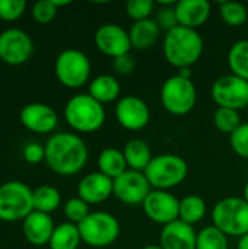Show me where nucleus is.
Returning <instances> with one entry per match:
<instances>
[{
	"mask_svg": "<svg viewBox=\"0 0 248 249\" xmlns=\"http://www.w3.org/2000/svg\"><path fill=\"white\" fill-rule=\"evenodd\" d=\"M45 163L47 166L63 177H72L79 174L89 158V150L85 140L70 131H60L53 134L45 146Z\"/></svg>",
	"mask_w": 248,
	"mask_h": 249,
	"instance_id": "obj_1",
	"label": "nucleus"
},
{
	"mask_svg": "<svg viewBox=\"0 0 248 249\" xmlns=\"http://www.w3.org/2000/svg\"><path fill=\"white\" fill-rule=\"evenodd\" d=\"M205 50V42L202 35L184 26H177L165 32L162 51L165 60L175 69H190L196 64Z\"/></svg>",
	"mask_w": 248,
	"mask_h": 249,
	"instance_id": "obj_2",
	"label": "nucleus"
},
{
	"mask_svg": "<svg viewBox=\"0 0 248 249\" xmlns=\"http://www.w3.org/2000/svg\"><path fill=\"white\" fill-rule=\"evenodd\" d=\"M64 118L69 127L82 134H91L105 124V108L89 93L73 95L64 107Z\"/></svg>",
	"mask_w": 248,
	"mask_h": 249,
	"instance_id": "obj_3",
	"label": "nucleus"
},
{
	"mask_svg": "<svg viewBox=\"0 0 248 249\" xmlns=\"http://www.w3.org/2000/svg\"><path fill=\"white\" fill-rule=\"evenodd\" d=\"M159 98L168 114L184 117L190 114L197 104V89L190 77H183L177 73L162 83Z\"/></svg>",
	"mask_w": 248,
	"mask_h": 249,
	"instance_id": "obj_4",
	"label": "nucleus"
},
{
	"mask_svg": "<svg viewBox=\"0 0 248 249\" xmlns=\"http://www.w3.org/2000/svg\"><path fill=\"white\" fill-rule=\"evenodd\" d=\"M145 175L152 190L170 191L184 182L189 175V165L178 155H156L146 168Z\"/></svg>",
	"mask_w": 248,
	"mask_h": 249,
	"instance_id": "obj_5",
	"label": "nucleus"
},
{
	"mask_svg": "<svg viewBox=\"0 0 248 249\" xmlns=\"http://www.w3.org/2000/svg\"><path fill=\"white\" fill-rule=\"evenodd\" d=\"M212 225L228 238L248 235V203L243 197H225L212 210Z\"/></svg>",
	"mask_w": 248,
	"mask_h": 249,
	"instance_id": "obj_6",
	"label": "nucleus"
},
{
	"mask_svg": "<svg viewBox=\"0 0 248 249\" xmlns=\"http://www.w3.org/2000/svg\"><path fill=\"white\" fill-rule=\"evenodd\" d=\"M77 228L82 242L94 249H107L120 236V223L117 217L107 212H91Z\"/></svg>",
	"mask_w": 248,
	"mask_h": 249,
	"instance_id": "obj_7",
	"label": "nucleus"
},
{
	"mask_svg": "<svg viewBox=\"0 0 248 249\" xmlns=\"http://www.w3.org/2000/svg\"><path fill=\"white\" fill-rule=\"evenodd\" d=\"M34 190L20 181H7L0 185V220H25L34 212Z\"/></svg>",
	"mask_w": 248,
	"mask_h": 249,
	"instance_id": "obj_8",
	"label": "nucleus"
},
{
	"mask_svg": "<svg viewBox=\"0 0 248 249\" xmlns=\"http://www.w3.org/2000/svg\"><path fill=\"white\" fill-rule=\"evenodd\" d=\"M91 71L92 64L89 57L76 48L63 50L54 61L57 80L69 89H77L91 82Z\"/></svg>",
	"mask_w": 248,
	"mask_h": 249,
	"instance_id": "obj_9",
	"label": "nucleus"
},
{
	"mask_svg": "<svg viewBox=\"0 0 248 249\" xmlns=\"http://www.w3.org/2000/svg\"><path fill=\"white\" fill-rule=\"evenodd\" d=\"M210 95L218 108L244 109L248 107V82L231 73L224 74L213 82Z\"/></svg>",
	"mask_w": 248,
	"mask_h": 249,
	"instance_id": "obj_10",
	"label": "nucleus"
},
{
	"mask_svg": "<svg viewBox=\"0 0 248 249\" xmlns=\"http://www.w3.org/2000/svg\"><path fill=\"white\" fill-rule=\"evenodd\" d=\"M34 53V41L28 32L19 28H7L0 32V60L10 66L26 63Z\"/></svg>",
	"mask_w": 248,
	"mask_h": 249,
	"instance_id": "obj_11",
	"label": "nucleus"
},
{
	"mask_svg": "<svg viewBox=\"0 0 248 249\" xmlns=\"http://www.w3.org/2000/svg\"><path fill=\"white\" fill-rule=\"evenodd\" d=\"M113 182H114L113 196L118 201H121L127 206L143 204V201L152 191V187H151L145 172L127 169L123 175L115 178Z\"/></svg>",
	"mask_w": 248,
	"mask_h": 249,
	"instance_id": "obj_12",
	"label": "nucleus"
},
{
	"mask_svg": "<svg viewBox=\"0 0 248 249\" xmlns=\"http://www.w3.org/2000/svg\"><path fill=\"white\" fill-rule=\"evenodd\" d=\"M114 115L117 123L129 131H140L151 123L149 105L136 95H127L115 102Z\"/></svg>",
	"mask_w": 248,
	"mask_h": 249,
	"instance_id": "obj_13",
	"label": "nucleus"
},
{
	"mask_svg": "<svg viewBox=\"0 0 248 249\" xmlns=\"http://www.w3.org/2000/svg\"><path fill=\"white\" fill-rule=\"evenodd\" d=\"M142 207L146 217L156 225L167 226L178 220L180 200L170 191L152 190L143 201Z\"/></svg>",
	"mask_w": 248,
	"mask_h": 249,
	"instance_id": "obj_14",
	"label": "nucleus"
},
{
	"mask_svg": "<svg viewBox=\"0 0 248 249\" xmlns=\"http://www.w3.org/2000/svg\"><path fill=\"white\" fill-rule=\"evenodd\" d=\"M96 48L107 57L118 58L121 55L130 54L132 42L129 31L117 23H104L101 25L94 35Z\"/></svg>",
	"mask_w": 248,
	"mask_h": 249,
	"instance_id": "obj_15",
	"label": "nucleus"
},
{
	"mask_svg": "<svg viewBox=\"0 0 248 249\" xmlns=\"http://www.w3.org/2000/svg\"><path fill=\"white\" fill-rule=\"evenodd\" d=\"M20 124L35 134L53 133L58 124V115L53 107L42 102L26 104L19 112Z\"/></svg>",
	"mask_w": 248,
	"mask_h": 249,
	"instance_id": "obj_16",
	"label": "nucleus"
},
{
	"mask_svg": "<svg viewBox=\"0 0 248 249\" xmlns=\"http://www.w3.org/2000/svg\"><path fill=\"white\" fill-rule=\"evenodd\" d=\"M114 182L111 178L101 172H91L77 184V197L82 198L89 206L101 204L113 196Z\"/></svg>",
	"mask_w": 248,
	"mask_h": 249,
	"instance_id": "obj_17",
	"label": "nucleus"
},
{
	"mask_svg": "<svg viewBox=\"0 0 248 249\" xmlns=\"http://www.w3.org/2000/svg\"><path fill=\"white\" fill-rule=\"evenodd\" d=\"M197 232L181 220L162 226L159 233V247L162 249H196Z\"/></svg>",
	"mask_w": 248,
	"mask_h": 249,
	"instance_id": "obj_18",
	"label": "nucleus"
},
{
	"mask_svg": "<svg viewBox=\"0 0 248 249\" xmlns=\"http://www.w3.org/2000/svg\"><path fill=\"white\" fill-rule=\"evenodd\" d=\"M175 13L180 26L197 31L209 20L212 6L208 0H180L175 3Z\"/></svg>",
	"mask_w": 248,
	"mask_h": 249,
	"instance_id": "obj_19",
	"label": "nucleus"
},
{
	"mask_svg": "<svg viewBox=\"0 0 248 249\" xmlns=\"http://www.w3.org/2000/svg\"><path fill=\"white\" fill-rule=\"evenodd\" d=\"M54 229L56 226H54L51 214H45V213L35 212V210L22 222L23 236L34 247L48 245Z\"/></svg>",
	"mask_w": 248,
	"mask_h": 249,
	"instance_id": "obj_20",
	"label": "nucleus"
},
{
	"mask_svg": "<svg viewBox=\"0 0 248 249\" xmlns=\"http://www.w3.org/2000/svg\"><path fill=\"white\" fill-rule=\"evenodd\" d=\"M161 32L162 31L159 29L155 19H152V18L139 20V22H133V25L130 26V31H129L132 48L139 50V51L152 48L158 42Z\"/></svg>",
	"mask_w": 248,
	"mask_h": 249,
	"instance_id": "obj_21",
	"label": "nucleus"
},
{
	"mask_svg": "<svg viewBox=\"0 0 248 249\" xmlns=\"http://www.w3.org/2000/svg\"><path fill=\"white\" fill-rule=\"evenodd\" d=\"M121 85L113 74H99L88 85V93L99 104H111L120 99Z\"/></svg>",
	"mask_w": 248,
	"mask_h": 249,
	"instance_id": "obj_22",
	"label": "nucleus"
},
{
	"mask_svg": "<svg viewBox=\"0 0 248 249\" xmlns=\"http://www.w3.org/2000/svg\"><path fill=\"white\" fill-rule=\"evenodd\" d=\"M127 168L137 172H145L153 159L151 146L142 139H130L123 147Z\"/></svg>",
	"mask_w": 248,
	"mask_h": 249,
	"instance_id": "obj_23",
	"label": "nucleus"
},
{
	"mask_svg": "<svg viewBox=\"0 0 248 249\" xmlns=\"http://www.w3.org/2000/svg\"><path fill=\"white\" fill-rule=\"evenodd\" d=\"M96 163H98V172L104 174L105 177L111 178L113 181L115 178H118L120 175H123L129 169L123 150H120L117 147L102 149L98 155Z\"/></svg>",
	"mask_w": 248,
	"mask_h": 249,
	"instance_id": "obj_24",
	"label": "nucleus"
},
{
	"mask_svg": "<svg viewBox=\"0 0 248 249\" xmlns=\"http://www.w3.org/2000/svg\"><path fill=\"white\" fill-rule=\"evenodd\" d=\"M208 204L199 194H189L180 200V214L178 220L194 226L206 216Z\"/></svg>",
	"mask_w": 248,
	"mask_h": 249,
	"instance_id": "obj_25",
	"label": "nucleus"
},
{
	"mask_svg": "<svg viewBox=\"0 0 248 249\" xmlns=\"http://www.w3.org/2000/svg\"><path fill=\"white\" fill-rule=\"evenodd\" d=\"M82 242L77 225L70 222L56 226L51 239L48 242L50 249H77Z\"/></svg>",
	"mask_w": 248,
	"mask_h": 249,
	"instance_id": "obj_26",
	"label": "nucleus"
},
{
	"mask_svg": "<svg viewBox=\"0 0 248 249\" xmlns=\"http://www.w3.org/2000/svg\"><path fill=\"white\" fill-rule=\"evenodd\" d=\"M34 198V210L45 214H51L60 207L61 194L53 185H39L32 193Z\"/></svg>",
	"mask_w": 248,
	"mask_h": 249,
	"instance_id": "obj_27",
	"label": "nucleus"
},
{
	"mask_svg": "<svg viewBox=\"0 0 248 249\" xmlns=\"http://www.w3.org/2000/svg\"><path fill=\"white\" fill-rule=\"evenodd\" d=\"M228 67L231 74L248 82V39L235 41L228 51Z\"/></svg>",
	"mask_w": 248,
	"mask_h": 249,
	"instance_id": "obj_28",
	"label": "nucleus"
},
{
	"mask_svg": "<svg viewBox=\"0 0 248 249\" xmlns=\"http://www.w3.org/2000/svg\"><path fill=\"white\" fill-rule=\"evenodd\" d=\"M219 16L225 25L240 28L247 22L248 9L240 1H222L219 3Z\"/></svg>",
	"mask_w": 248,
	"mask_h": 249,
	"instance_id": "obj_29",
	"label": "nucleus"
},
{
	"mask_svg": "<svg viewBox=\"0 0 248 249\" xmlns=\"http://www.w3.org/2000/svg\"><path fill=\"white\" fill-rule=\"evenodd\" d=\"M196 249H229V241L222 231L210 225L197 232Z\"/></svg>",
	"mask_w": 248,
	"mask_h": 249,
	"instance_id": "obj_30",
	"label": "nucleus"
},
{
	"mask_svg": "<svg viewBox=\"0 0 248 249\" xmlns=\"http://www.w3.org/2000/svg\"><path fill=\"white\" fill-rule=\"evenodd\" d=\"M213 124L218 131L231 136L243 123L238 111L229 108H218L213 114Z\"/></svg>",
	"mask_w": 248,
	"mask_h": 249,
	"instance_id": "obj_31",
	"label": "nucleus"
},
{
	"mask_svg": "<svg viewBox=\"0 0 248 249\" xmlns=\"http://www.w3.org/2000/svg\"><path fill=\"white\" fill-rule=\"evenodd\" d=\"M63 212H64V216L66 219L73 223V225H79L80 222H83L89 214H91V210H89V204L85 203L82 198L79 197H72L66 201L64 207H63Z\"/></svg>",
	"mask_w": 248,
	"mask_h": 249,
	"instance_id": "obj_32",
	"label": "nucleus"
},
{
	"mask_svg": "<svg viewBox=\"0 0 248 249\" xmlns=\"http://www.w3.org/2000/svg\"><path fill=\"white\" fill-rule=\"evenodd\" d=\"M175 3L177 1H159L161 7L156 10L155 22L158 23L161 31H171L178 26L177 13H175Z\"/></svg>",
	"mask_w": 248,
	"mask_h": 249,
	"instance_id": "obj_33",
	"label": "nucleus"
},
{
	"mask_svg": "<svg viewBox=\"0 0 248 249\" xmlns=\"http://www.w3.org/2000/svg\"><path fill=\"white\" fill-rule=\"evenodd\" d=\"M155 10V3L152 0H130L126 3V15L133 19V22L151 19Z\"/></svg>",
	"mask_w": 248,
	"mask_h": 249,
	"instance_id": "obj_34",
	"label": "nucleus"
},
{
	"mask_svg": "<svg viewBox=\"0 0 248 249\" xmlns=\"http://www.w3.org/2000/svg\"><path fill=\"white\" fill-rule=\"evenodd\" d=\"M229 146L237 156L248 160V123H243L229 136Z\"/></svg>",
	"mask_w": 248,
	"mask_h": 249,
	"instance_id": "obj_35",
	"label": "nucleus"
},
{
	"mask_svg": "<svg viewBox=\"0 0 248 249\" xmlns=\"http://www.w3.org/2000/svg\"><path fill=\"white\" fill-rule=\"evenodd\" d=\"M28 3L25 0H0V19L12 22L19 19Z\"/></svg>",
	"mask_w": 248,
	"mask_h": 249,
	"instance_id": "obj_36",
	"label": "nucleus"
},
{
	"mask_svg": "<svg viewBox=\"0 0 248 249\" xmlns=\"http://www.w3.org/2000/svg\"><path fill=\"white\" fill-rule=\"evenodd\" d=\"M57 10L58 9L54 6L53 0H39L32 6V18L38 23H50L56 18Z\"/></svg>",
	"mask_w": 248,
	"mask_h": 249,
	"instance_id": "obj_37",
	"label": "nucleus"
},
{
	"mask_svg": "<svg viewBox=\"0 0 248 249\" xmlns=\"http://www.w3.org/2000/svg\"><path fill=\"white\" fill-rule=\"evenodd\" d=\"M23 159L28 163L37 165L41 163L42 160H45V149L44 146H41L39 143H28L23 147Z\"/></svg>",
	"mask_w": 248,
	"mask_h": 249,
	"instance_id": "obj_38",
	"label": "nucleus"
},
{
	"mask_svg": "<svg viewBox=\"0 0 248 249\" xmlns=\"http://www.w3.org/2000/svg\"><path fill=\"white\" fill-rule=\"evenodd\" d=\"M113 69L115 70V73H118L121 76H129L134 71L136 61L130 54H126V55H121V57L113 60Z\"/></svg>",
	"mask_w": 248,
	"mask_h": 249,
	"instance_id": "obj_39",
	"label": "nucleus"
},
{
	"mask_svg": "<svg viewBox=\"0 0 248 249\" xmlns=\"http://www.w3.org/2000/svg\"><path fill=\"white\" fill-rule=\"evenodd\" d=\"M237 249H248V235L240 238L238 245H237Z\"/></svg>",
	"mask_w": 248,
	"mask_h": 249,
	"instance_id": "obj_40",
	"label": "nucleus"
},
{
	"mask_svg": "<svg viewBox=\"0 0 248 249\" xmlns=\"http://www.w3.org/2000/svg\"><path fill=\"white\" fill-rule=\"evenodd\" d=\"M53 3H54V6L58 9V7H63V6H69V4H72V1L70 0H53Z\"/></svg>",
	"mask_w": 248,
	"mask_h": 249,
	"instance_id": "obj_41",
	"label": "nucleus"
},
{
	"mask_svg": "<svg viewBox=\"0 0 248 249\" xmlns=\"http://www.w3.org/2000/svg\"><path fill=\"white\" fill-rule=\"evenodd\" d=\"M243 198L246 200L248 203V182L246 184V187H244V191H243Z\"/></svg>",
	"mask_w": 248,
	"mask_h": 249,
	"instance_id": "obj_42",
	"label": "nucleus"
},
{
	"mask_svg": "<svg viewBox=\"0 0 248 249\" xmlns=\"http://www.w3.org/2000/svg\"><path fill=\"white\" fill-rule=\"evenodd\" d=\"M142 249H162L159 245H146V247H143Z\"/></svg>",
	"mask_w": 248,
	"mask_h": 249,
	"instance_id": "obj_43",
	"label": "nucleus"
},
{
	"mask_svg": "<svg viewBox=\"0 0 248 249\" xmlns=\"http://www.w3.org/2000/svg\"><path fill=\"white\" fill-rule=\"evenodd\" d=\"M246 109H247V115H248V107H247V108H246Z\"/></svg>",
	"mask_w": 248,
	"mask_h": 249,
	"instance_id": "obj_44",
	"label": "nucleus"
}]
</instances>
